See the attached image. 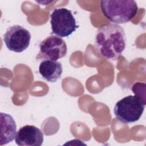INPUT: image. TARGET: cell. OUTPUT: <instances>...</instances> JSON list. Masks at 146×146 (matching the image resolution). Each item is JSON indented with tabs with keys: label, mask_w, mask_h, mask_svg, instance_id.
Listing matches in <instances>:
<instances>
[{
	"label": "cell",
	"mask_w": 146,
	"mask_h": 146,
	"mask_svg": "<svg viewBox=\"0 0 146 146\" xmlns=\"http://www.w3.org/2000/svg\"><path fill=\"white\" fill-rule=\"evenodd\" d=\"M39 46V51L36 56L38 60L48 59L56 61L65 56L67 51L65 41L55 35L47 36L40 43Z\"/></svg>",
	"instance_id": "5b68a950"
},
{
	"label": "cell",
	"mask_w": 146,
	"mask_h": 146,
	"mask_svg": "<svg viewBox=\"0 0 146 146\" xmlns=\"http://www.w3.org/2000/svg\"><path fill=\"white\" fill-rule=\"evenodd\" d=\"M1 137L0 145L7 144L11 142L15 137L17 125L13 117L10 115L1 112Z\"/></svg>",
	"instance_id": "9c48e42d"
},
{
	"label": "cell",
	"mask_w": 146,
	"mask_h": 146,
	"mask_svg": "<svg viewBox=\"0 0 146 146\" xmlns=\"http://www.w3.org/2000/svg\"><path fill=\"white\" fill-rule=\"evenodd\" d=\"M63 72L60 62L51 60H43L39 66V72L42 78L48 82H56L61 76Z\"/></svg>",
	"instance_id": "ba28073f"
},
{
	"label": "cell",
	"mask_w": 146,
	"mask_h": 146,
	"mask_svg": "<svg viewBox=\"0 0 146 146\" xmlns=\"http://www.w3.org/2000/svg\"><path fill=\"white\" fill-rule=\"evenodd\" d=\"M95 44L102 57L110 60L117 59L126 47L124 29L116 24L102 25L96 33Z\"/></svg>",
	"instance_id": "6da1fadb"
},
{
	"label": "cell",
	"mask_w": 146,
	"mask_h": 146,
	"mask_svg": "<svg viewBox=\"0 0 146 146\" xmlns=\"http://www.w3.org/2000/svg\"><path fill=\"white\" fill-rule=\"evenodd\" d=\"M51 34L60 38L68 37L79 27L72 11L66 8H57L50 15Z\"/></svg>",
	"instance_id": "277c9868"
},
{
	"label": "cell",
	"mask_w": 146,
	"mask_h": 146,
	"mask_svg": "<svg viewBox=\"0 0 146 146\" xmlns=\"http://www.w3.org/2000/svg\"><path fill=\"white\" fill-rule=\"evenodd\" d=\"M31 38V34L28 30L15 25L7 29L3 35V41L10 51L22 52L29 47Z\"/></svg>",
	"instance_id": "8992f818"
},
{
	"label": "cell",
	"mask_w": 146,
	"mask_h": 146,
	"mask_svg": "<svg viewBox=\"0 0 146 146\" xmlns=\"http://www.w3.org/2000/svg\"><path fill=\"white\" fill-rule=\"evenodd\" d=\"M15 140L21 146H40L43 142V134L35 125H26L18 131Z\"/></svg>",
	"instance_id": "52a82bcc"
},
{
	"label": "cell",
	"mask_w": 146,
	"mask_h": 146,
	"mask_svg": "<svg viewBox=\"0 0 146 146\" xmlns=\"http://www.w3.org/2000/svg\"><path fill=\"white\" fill-rule=\"evenodd\" d=\"M145 101L140 97L129 95L119 100L115 106L114 113L120 121L130 124L138 121L145 108Z\"/></svg>",
	"instance_id": "3957f363"
},
{
	"label": "cell",
	"mask_w": 146,
	"mask_h": 146,
	"mask_svg": "<svg viewBox=\"0 0 146 146\" xmlns=\"http://www.w3.org/2000/svg\"><path fill=\"white\" fill-rule=\"evenodd\" d=\"M100 6L104 16L116 25L129 22L138 11L137 3L133 0L102 1Z\"/></svg>",
	"instance_id": "7a4b0ae2"
}]
</instances>
